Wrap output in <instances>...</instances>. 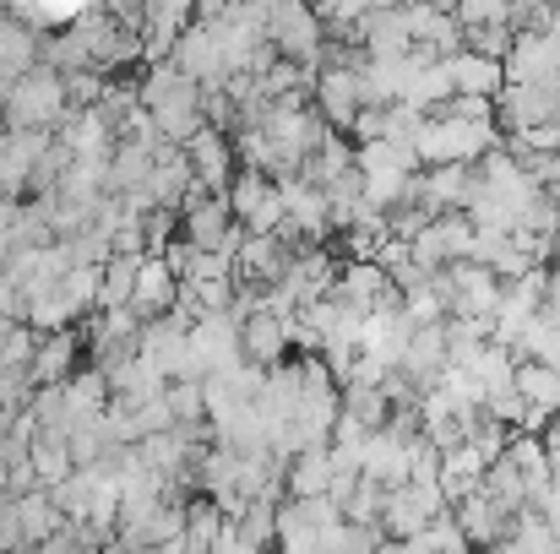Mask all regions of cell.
<instances>
[{
    "mask_svg": "<svg viewBox=\"0 0 560 554\" xmlns=\"http://www.w3.org/2000/svg\"><path fill=\"white\" fill-rule=\"evenodd\" d=\"M66 115H71L66 71H55L49 60H38L33 71L16 76V87L5 98V126L11 131H60Z\"/></svg>",
    "mask_w": 560,
    "mask_h": 554,
    "instance_id": "1",
    "label": "cell"
},
{
    "mask_svg": "<svg viewBox=\"0 0 560 554\" xmlns=\"http://www.w3.org/2000/svg\"><path fill=\"white\" fill-rule=\"evenodd\" d=\"M495 148V120H452V115H430L413 137L419 164H479Z\"/></svg>",
    "mask_w": 560,
    "mask_h": 554,
    "instance_id": "2",
    "label": "cell"
},
{
    "mask_svg": "<svg viewBox=\"0 0 560 554\" xmlns=\"http://www.w3.org/2000/svg\"><path fill=\"white\" fill-rule=\"evenodd\" d=\"M267 33H272V49L289 55V60H305L316 66L322 49H327V16L311 5V0H283L267 11Z\"/></svg>",
    "mask_w": 560,
    "mask_h": 554,
    "instance_id": "3",
    "label": "cell"
},
{
    "mask_svg": "<svg viewBox=\"0 0 560 554\" xmlns=\"http://www.w3.org/2000/svg\"><path fill=\"white\" fill-rule=\"evenodd\" d=\"M495 109H501L506 131H528V126L560 120V82H506Z\"/></svg>",
    "mask_w": 560,
    "mask_h": 554,
    "instance_id": "4",
    "label": "cell"
},
{
    "mask_svg": "<svg viewBox=\"0 0 560 554\" xmlns=\"http://www.w3.org/2000/svg\"><path fill=\"white\" fill-rule=\"evenodd\" d=\"M506 82H560V33L517 27V44L506 55Z\"/></svg>",
    "mask_w": 560,
    "mask_h": 554,
    "instance_id": "5",
    "label": "cell"
},
{
    "mask_svg": "<svg viewBox=\"0 0 560 554\" xmlns=\"http://www.w3.org/2000/svg\"><path fill=\"white\" fill-rule=\"evenodd\" d=\"M175 299H180V272L170 267V256H164V250H148V256H142V272H137L131 310H137L142 321H153V316L175 310Z\"/></svg>",
    "mask_w": 560,
    "mask_h": 554,
    "instance_id": "6",
    "label": "cell"
},
{
    "mask_svg": "<svg viewBox=\"0 0 560 554\" xmlns=\"http://www.w3.org/2000/svg\"><path fill=\"white\" fill-rule=\"evenodd\" d=\"M186 153H190V169H196V185H201V190H229L234 148H229V137H223V126H218V120H207V126L190 137Z\"/></svg>",
    "mask_w": 560,
    "mask_h": 554,
    "instance_id": "7",
    "label": "cell"
},
{
    "mask_svg": "<svg viewBox=\"0 0 560 554\" xmlns=\"http://www.w3.org/2000/svg\"><path fill=\"white\" fill-rule=\"evenodd\" d=\"M240 349H245V359L250 365H278L289 349H294V338H289V316H272V310H250L245 316V327H240Z\"/></svg>",
    "mask_w": 560,
    "mask_h": 554,
    "instance_id": "8",
    "label": "cell"
},
{
    "mask_svg": "<svg viewBox=\"0 0 560 554\" xmlns=\"http://www.w3.org/2000/svg\"><path fill=\"white\" fill-rule=\"evenodd\" d=\"M446 66H452V82H457V93H479V98H501V87H506V60H495V55H479V49H452L446 55Z\"/></svg>",
    "mask_w": 560,
    "mask_h": 554,
    "instance_id": "9",
    "label": "cell"
},
{
    "mask_svg": "<svg viewBox=\"0 0 560 554\" xmlns=\"http://www.w3.org/2000/svg\"><path fill=\"white\" fill-rule=\"evenodd\" d=\"M452 511H457V522H463V533H468L474 544H501V539H506V528H512V511H506L485 484H479L474 495H463Z\"/></svg>",
    "mask_w": 560,
    "mask_h": 554,
    "instance_id": "10",
    "label": "cell"
},
{
    "mask_svg": "<svg viewBox=\"0 0 560 554\" xmlns=\"http://www.w3.org/2000/svg\"><path fill=\"white\" fill-rule=\"evenodd\" d=\"M77 354H82V338L71 332V327H60V332H44L38 338V354H33V380L38 386H60V380H71L77 375Z\"/></svg>",
    "mask_w": 560,
    "mask_h": 554,
    "instance_id": "11",
    "label": "cell"
},
{
    "mask_svg": "<svg viewBox=\"0 0 560 554\" xmlns=\"http://www.w3.org/2000/svg\"><path fill=\"white\" fill-rule=\"evenodd\" d=\"M38 60H44V33H33L27 16L0 11V71L22 76V71H33Z\"/></svg>",
    "mask_w": 560,
    "mask_h": 554,
    "instance_id": "12",
    "label": "cell"
},
{
    "mask_svg": "<svg viewBox=\"0 0 560 554\" xmlns=\"http://www.w3.org/2000/svg\"><path fill=\"white\" fill-rule=\"evenodd\" d=\"M485 457L468 446V440H457V446H446L441 451V495H446V506H457L463 495H474L479 484H485Z\"/></svg>",
    "mask_w": 560,
    "mask_h": 554,
    "instance_id": "13",
    "label": "cell"
},
{
    "mask_svg": "<svg viewBox=\"0 0 560 554\" xmlns=\"http://www.w3.org/2000/svg\"><path fill=\"white\" fill-rule=\"evenodd\" d=\"M332 446H305L294 462H289V495H327L332 490Z\"/></svg>",
    "mask_w": 560,
    "mask_h": 554,
    "instance_id": "14",
    "label": "cell"
},
{
    "mask_svg": "<svg viewBox=\"0 0 560 554\" xmlns=\"http://www.w3.org/2000/svg\"><path fill=\"white\" fill-rule=\"evenodd\" d=\"M446 365V327L435 321V327H419L413 338H408V354H402V369L419 380V386H430L435 375Z\"/></svg>",
    "mask_w": 560,
    "mask_h": 554,
    "instance_id": "15",
    "label": "cell"
},
{
    "mask_svg": "<svg viewBox=\"0 0 560 554\" xmlns=\"http://www.w3.org/2000/svg\"><path fill=\"white\" fill-rule=\"evenodd\" d=\"M137 272H142V256H126V250H115V256L104 261V288H98V310L131 305V294H137Z\"/></svg>",
    "mask_w": 560,
    "mask_h": 554,
    "instance_id": "16",
    "label": "cell"
},
{
    "mask_svg": "<svg viewBox=\"0 0 560 554\" xmlns=\"http://www.w3.org/2000/svg\"><path fill=\"white\" fill-rule=\"evenodd\" d=\"M223 506L218 500H196L186 506V550H218V533H223Z\"/></svg>",
    "mask_w": 560,
    "mask_h": 554,
    "instance_id": "17",
    "label": "cell"
},
{
    "mask_svg": "<svg viewBox=\"0 0 560 554\" xmlns=\"http://www.w3.org/2000/svg\"><path fill=\"white\" fill-rule=\"evenodd\" d=\"M463 44H468V49H479V55L506 60V55H512V44H517V27H512V22H479V27H468V33H463Z\"/></svg>",
    "mask_w": 560,
    "mask_h": 554,
    "instance_id": "18",
    "label": "cell"
},
{
    "mask_svg": "<svg viewBox=\"0 0 560 554\" xmlns=\"http://www.w3.org/2000/svg\"><path fill=\"white\" fill-rule=\"evenodd\" d=\"M457 22L479 27V22H512V0H457Z\"/></svg>",
    "mask_w": 560,
    "mask_h": 554,
    "instance_id": "19",
    "label": "cell"
},
{
    "mask_svg": "<svg viewBox=\"0 0 560 554\" xmlns=\"http://www.w3.org/2000/svg\"><path fill=\"white\" fill-rule=\"evenodd\" d=\"M27 305H33L27 283H22V278H11V272H0V316H11V321H27Z\"/></svg>",
    "mask_w": 560,
    "mask_h": 554,
    "instance_id": "20",
    "label": "cell"
},
{
    "mask_svg": "<svg viewBox=\"0 0 560 554\" xmlns=\"http://www.w3.org/2000/svg\"><path fill=\"white\" fill-rule=\"evenodd\" d=\"M539 435H545V451H550V462L560 468V413L550 419V424H545V429H539Z\"/></svg>",
    "mask_w": 560,
    "mask_h": 554,
    "instance_id": "21",
    "label": "cell"
},
{
    "mask_svg": "<svg viewBox=\"0 0 560 554\" xmlns=\"http://www.w3.org/2000/svg\"><path fill=\"white\" fill-rule=\"evenodd\" d=\"M11 327H16V321H11V316H0V354H5V338H11Z\"/></svg>",
    "mask_w": 560,
    "mask_h": 554,
    "instance_id": "22",
    "label": "cell"
},
{
    "mask_svg": "<svg viewBox=\"0 0 560 554\" xmlns=\"http://www.w3.org/2000/svg\"><path fill=\"white\" fill-rule=\"evenodd\" d=\"M556 11H560V0H556Z\"/></svg>",
    "mask_w": 560,
    "mask_h": 554,
    "instance_id": "23",
    "label": "cell"
}]
</instances>
